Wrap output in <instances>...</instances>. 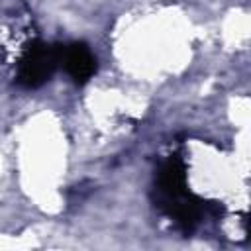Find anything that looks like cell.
Returning <instances> with one entry per match:
<instances>
[{
  "instance_id": "6da1fadb",
  "label": "cell",
  "mask_w": 251,
  "mask_h": 251,
  "mask_svg": "<svg viewBox=\"0 0 251 251\" xmlns=\"http://www.w3.org/2000/svg\"><path fill=\"white\" fill-rule=\"evenodd\" d=\"M59 65V45L31 43L25 47L18 61L16 80L25 88H37L45 84Z\"/></svg>"
},
{
  "instance_id": "7a4b0ae2",
  "label": "cell",
  "mask_w": 251,
  "mask_h": 251,
  "mask_svg": "<svg viewBox=\"0 0 251 251\" xmlns=\"http://www.w3.org/2000/svg\"><path fill=\"white\" fill-rule=\"evenodd\" d=\"M59 63L76 84L88 82L96 73V57L84 43L59 45Z\"/></svg>"
}]
</instances>
